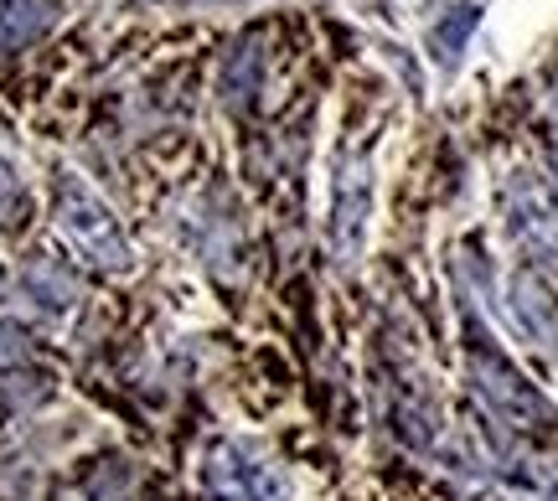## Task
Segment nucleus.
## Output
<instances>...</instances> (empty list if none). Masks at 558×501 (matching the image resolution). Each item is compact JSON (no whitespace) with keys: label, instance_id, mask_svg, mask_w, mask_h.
I'll return each instance as SVG.
<instances>
[{"label":"nucleus","instance_id":"nucleus-2","mask_svg":"<svg viewBox=\"0 0 558 501\" xmlns=\"http://www.w3.org/2000/svg\"><path fill=\"white\" fill-rule=\"evenodd\" d=\"M471 367H476L481 393L497 403L507 419H518V424H543V419H554L548 399H543L538 388H527V382H522V372H518V367H512L507 357H497V352H481V346H476Z\"/></svg>","mask_w":558,"mask_h":501},{"label":"nucleus","instance_id":"nucleus-3","mask_svg":"<svg viewBox=\"0 0 558 501\" xmlns=\"http://www.w3.org/2000/svg\"><path fill=\"white\" fill-rule=\"evenodd\" d=\"M362 228H367V171L347 166L337 181V207H331V243L341 259H352L362 248Z\"/></svg>","mask_w":558,"mask_h":501},{"label":"nucleus","instance_id":"nucleus-5","mask_svg":"<svg viewBox=\"0 0 558 501\" xmlns=\"http://www.w3.org/2000/svg\"><path fill=\"white\" fill-rule=\"evenodd\" d=\"M554 176H558V135H554Z\"/></svg>","mask_w":558,"mask_h":501},{"label":"nucleus","instance_id":"nucleus-4","mask_svg":"<svg viewBox=\"0 0 558 501\" xmlns=\"http://www.w3.org/2000/svg\"><path fill=\"white\" fill-rule=\"evenodd\" d=\"M471 26H476V5H460L456 16H450V21H445V26L435 32V41L445 47V52H450V47H460V41H465V32H471Z\"/></svg>","mask_w":558,"mask_h":501},{"label":"nucleus","instance_id":"nucleus-1","mask_svg":"<svg viewBox=\"0 0 558 501\" xmlns=\"http://www.w3.org/2000/svg\"><path fill=\"white\" fill-rule=\"evenodd\" d=\"M58 228L68 233V243L78 248L83 259L104 264V269H124V264H130V248H124V239H120V222L109 218V207L73 176L58 186Z\"/></svg>","mask_w":558,"mask_h":501}]
</instances>
